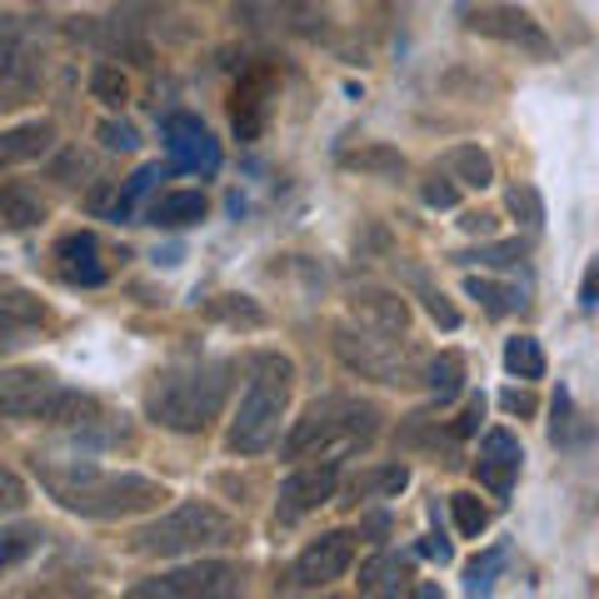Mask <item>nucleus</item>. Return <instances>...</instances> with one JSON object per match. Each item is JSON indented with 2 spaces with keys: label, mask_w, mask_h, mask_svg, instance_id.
<instances>
[{
  "label": "nucleus",
  "mask_w": 599,
  "mask_h": 599,
  "mask_svg": "<svg viewBox=\"0 0 599 599\" xmlns=\"http://www.w3.org/2000/svg\"><path fill=\"white\" fill-rule=\"evenodd\" d=\"M510 211H515L519 220L529 225V230H535V225H544V205H540V195H535L529 185H515V190H510Z\"/></svg>",
  "instance_id": "nucleus-34"
},
{
  "label": "nucleus",
  "mask_w": 599,
  "mask_h": 599,
  "mask_svg": "<svg viewBox=\"0 0 599 599\" xmlns=\"http://www.w3.org/2000/svg\"><path fill=\"white\" fill-rule=\"evenodd\" d=\"M21 505H25V484H21V475L0 470V510L11 515V510H21Z\"/></svg>",
  "instance_id": "nucleus-37"
},
{
  "label": "nucleus",
  "mask_w": 599,
  "mask_h": 599,
  "mask_svg": "<svg viewBox=\"0 0 599 599\" xmlns=\"http://www.w3.org/2000/svg\"><path fill=\"white\" fill-rule=\"evenodd\" d=\"M450 510H455V529H459V535H465V540H480V529L490 525V510H484L475 494H455Z\"/></svg>",
  "instance_id": "nucleus-27"
},
{
  "label": "nucleus",
  "mask_w": 599,
  "mask_h": 599,
  "mask_svg": "<svg viewBox=\"0 0 599 599\" xmlns=\"http://www.w3.org/2000/svg\"><path fill=\"white\" fill-rule=\"evenodd\" d=\"M505 364H510V375H519V380H540V375H544V350H540V340L515 335V340L505 345Z\"/></svg>",
  "instance_id": "nucleus-22"
},
{
  "label": "nucleus",
  "mask_w": 599,
  "mask_h": 599,
  "mask_svg": "<svg viewBox=\"0 0 599 599\" xmlns=\"http://www.w3.org/2000/svg\"><path fill=\"white\" fill-rule=\"evenodd\" d=\"M500 564H505V550H490V554H480V560L465 570V589L470 595H484V589L494 585V575H500Z\"/></svg>",
  "instance_id": "nucleus-30"
},
{
  "label": "nucleus",
  "mask_w": 599,
  "mask_h": 599,
  "mask_svg": "<svg viewBox=\"0 0 599 599\" xmlns=\"http://www.w3.org/2000/svg\"><path fill=\"white\" fill-rule=\"evenodd\" d=\"M450 176H455L459 185L484 190L494 180V165H490V155H484L480 145H455V151H450Z\"/></svg>",
  "instance_id": "nucleus-20"
},
{
  "label": "nucleus",
  "mask_w": 599,
  "mask_h": 599,
  "mask_svg": "<svg viewBox=\"0 0 599 599\" xmlns=\"http://www.w3.org/2000/svg\"><path fill=\"white\" fill-rule=\"evenodd\" d=\"M405 484H410V470H405V465H385V470L360 475V480L350 484V494L355 500H364V494H399Z\"/></svg>",
  "instance_id": "nucleus-24"
},
{
  "label": "nucleus",
  "mask_w": 599,
  "mask_h": 599,
  "mask_svg": "<svg viewBox=\"0 0 599 599\" xmlns=\"http://www.w3.org/2000/svg\"><path fill=\"white\" fill-rule=\"evenodd\" d=\"M56 260H60V275L75 285H100L106 280V265H100V240L91 230H75L56 245Z\"/></svg>",
  "instance_id": "nucleus-15"
},
{
  "label": "nucleus",
  "mask_w": 599,
  "mask_h": 599,
  "mask_svg": "<svg viewBox=\"0 0 599 599\" xmlns=\"http://www.w3.org/2000/svg\"><path fill=\"white\" fill-rule=\"evenodd\" d=\"M0 420H11V415H5V405H0Z\"/></svg>",
  "instance_id": "nucleus-44"
},
{
  "label": "nucleus",
  "mask_w": 599,
  "mask_h": 599,
  "mask_svg": "<svg viewBox=\"0 0 599 599\" xmlns=\"http://www.w3.org/2000/svg\"><path fill=\"white\" fill-rule=\"evenodd\" d=\"M36 529H11V535H0V564H15V560H25V554L36 550Z\"/></svg>",
  "instance_id": "nucleus-35"
},
{
  "label": "nucleus",
  "mask_w": 599,
  "mask_h": 599,
  "mask_svg": "<svg viewBox=\"0 0 599 599\" xmlns=\"http://www.w3.org/2000/svg\"><path fill=\"white\" fill-rule=\"evenodd\" d=\"M271 95H275V71L271 65H250V71L236 81V95H230V130H236L240 145H250V141L265 135Z\"/></svg>",
  "instance_id": "nucleus-10"
},
{
  "label": "nucleus",
  "mask_w": 599,
  "mask_h": 599,
  "mask_svg": "<svg viewBox=\"0 0 599 599\" xmlns=\"http://www.w3.org/2000/svg\"><path fill=\"white\" fill-rule=\"evenodd\" d=\"M424 300H430V315H435V320H440V325H445V330H455V325H459V310L450 306L445 295H424Z\"/></svg>",
  "instance_id": "nucleus-38"
},
{
  "label": "nucleus",
  "mask_w": 599,
  "mask_h": 599,
  "mask_svg": "<svg viewBox=\"0 0 599 599\" xmlns=\"http://www.w3.org/2000/svg\"><path fill=\"white\" fill-rule=\"evenodd\" d=\"M465 25L484 40H505V46H519V50H529V56H550V36H544L540 21L529 11H519V5H480V11H470Z\"/></svg>",
  "instance_id": "nucleus-9"
},
{
  "label": "nucleus",
  "mask_w": 599,
  "mask_h": 599,
  "mask_svg": "<svg viewBox=\"0 0 599 599\" xmlns=\"http://www.w3.org/2000/svg\"><path fill=\"white\" fill-rule=\"evenodd\" d=\"M424 205H435V211H455L459 205V185L455 180H430V185H424Z\"/></svg>",
  "instance_id": "nucleus-36"
},
{
  "label": "nucleus",
  "mask_w": 599,
  "mask_h": 599,
  "mask_svg": "<svg viewBox=\"0 0 599 599\" xmlns=\"http://www.w3.org/2000/svg\"><path fill=\"white\" fill-rule=\"evenodd\" d=\"M500 405H505L510 415H535V399L519 395V390H505V395H500Z\"/></svg>",
  "instance_id": "nucleus-41"
},
{
  "label": "nucleus",
  "mask_w": 599,
  "mask_h": 599,
  "mask_svg": "<svg viewBox=\"0 0 599 599\" xmlns=\"http://www.w3.org/2000/svg\"><path fill=\"white\" fill-rule=\"evenodd\" d=\"M46 484L60 505L85 519L141 515V510H155L165 500V490L155 480H145V475H100V470H91V465H81L71 480L60 475V480H46Z\"/></svg>",
  "instance_id": "nucleus-2"
},
{
  "label": "nucleus",
  "mask_w": 599,
  "mask_h": 599,
  "mask_svg": "<svg viewBox=\"0 0 599 599\" xmlns=\"http://www.w3.org/2000/svg\"><path fill=\"white\" fill-rule=\"evenodd\" d=\"M465 265H515V260H525V245L519 240H500V245H484V250H475V255H459Z\"/></svg>",
  "instance_id": "nucleus-33"
},
{
  "label": "nucleus",
  "mask_w": 599,
  "mask_h": 599,
  "mask_svg": "<svg viewBox=\"0 0 599 599\" xmlns=\"http://www.w3.org/2000/svg\"><path fill=\"white\" fill-rule=\"evenodd\" d=\"M335 484H340V465L335 459H320L310 470H295L280 484V519H300L310 510H320L325 500H335Z\"/></svg>",
  "instance_id": "nucleus-12"
},
{
  "label": "nucleus",
  "mask_w": 599,
  "mask_h": 599,
  "mask_svg": "<svg viewBox=\"0 0 599 599\" xmlns=\"http://www.w3.org/2000/svg\"><path fill=\"white\" fill-rule=\"evenodd\" d=\"M151 220L160 230H185V225H200L205 220V195L200 190H170L151 205Z\"/></svg>",
  "instance_id": "nucleus-16"
},
{
  "label": "nucleus",
  "mask_w": 599,
  "mask_h": 599,
  "mask_svg": "<svg viewBox=\"0 0 599 599\" xmlns=\"http://www.w3.org/2000/svg\"><path fill=\"white\" fill-rule=\"evenodd\" d=\"M360 310L364 320H375L380 330H385V335H405V306H399L395 295H380V290H364L360 295Z\"/></svg>",
  "instance_id": "nucleus-21"
},
{
  "label": "nucleus",
  "mask_w": 599,
  "mask_h": 599,
  "mask_svg": "<svg viewBox=\"0 0 599 599\" xmlns=\"http://www.w3.org/2000/svg\"><path fill=\"white\" fill-rule=\"evenodd\" d=\"M459 380H465V364H459V355H440V360L430 364V390H435L440 399L455 395Z\"/></svg>",
  "instance_id": "nucleus-29"
},
{
  "label": "nucleus",
  "mask_w": 599,
  "mask_h": 599,
  "mask_svg": "<svg viewBox=\"0 0 599 599\" xmlns=\"http://www.w3.org/2000/svg\"><path fill=\"white\" fill-rule=\"evenodd\" d=\"M236 589V564L205 560V564H185V570H170V575L141 579L135 595H165V599H190V595H230Z\"/></svg>",
  "instance_id": "nucleus-11"
},
{
  "label": "nucleus",
  "mask_w": 599,
  "mask_h": 599,
  "mask_svg": "<svg viewBox=\"0 0 599 599\" xmlns=\"http://www.w3.org/2000/svg\"><path fill=\"white\" fill-rule=\"evenodd\" d=\"M230 395V364L225 360H195V364H170L151 380L145 390V415L160 430L176 435H200L205 424L220 415Z\"/></svg>",
  "instance_id": "nucleus-1"
},
{
  "label": "nucleus",
  "mask_w": 599,
  "mask_h": 599,
  "mask_svg": "<svg viewBox=\"0 0 599 599\" xmlns=\"http://www.w3.org/2000/svg\"><path fill=\"white\" fill-rule=\"evenodd\" d=\"M160 141H165V151H170V165H176V170H190V176L220 170V145H215L211 130L200 125L195 116H185V110L160 120Z\"/></svg>",
  "instance_id": "nucleus-7"
},
{
  "label": "nucleus",
  "mask_w": 599,
  "mask_h": 599,
  "mask_svg": "<svg viewBox=\"0 0 599 599\" xmlns=\"http://www.w3.org/2000/svg\"><path fill=\"white\" fill-rule=\"evenodd\" d=\"M205 310H211L215 320H230V325H250V330H255V325H265V310H260V306H250L245 295H220V300H211V306H205Z\"/></svg>",
  "instance_id": "nucleus-26"
},
{
  "label": "nucleus",
  "mask_w": 599,
  "mask_h": 599,
  "mask_svg": "<svg viewBox=\"0 0 599 599\" xmlns=\"http://www.w3.org/2000/svg\"><path fill=\"white\" fill-rule=\"evenodd\" d=\"M40 325H46V306H40L36 295H25V290L0 295V350L25 345V335H36Z\"/></svg>",
  "instance_id": "nucleus-14"
},
{
  "label": "nucleus",
  "mask_w": 599,
  "mask_h": 599,
  "mask_svg": "<svg viewBox=\"0 0 599 599\" xmlns=\"http://www.w3.org/2000/svg\"><path fill=\"white\" fill-rule=\"evenodd\" d=\"M350 560H355V535L350 529H330V535H320L315 544L300 550L290 579H295V589H325L350 570Z\"/></svg>",
  "instance_id": "nucleus-8"
},
{
  "label": "nucleus",
  "mask_w": 599,
  "mask_h": 599,
  "mask_svg": "<svg viewBox=\"0 0 599 599\" xmlns=\"http://www.w3.org/2000/svg\"><path fill=\"white\" fill-rule=\"evenodd\" d=\"M375 435V410L370 405H355V399H315L295 430L285 435V459L315 455V450L330 445H355V440Z\"/></svg>",
  "instance_id": "nucleus-4"
},
{
  "label": "nucleus",
  "mask_w": 599,
  "mask_h": 599,
  "mask_svg": "<svg viewBox=\"0 0 599 599\" xmlns=\"http://www.w3.org/2000/svg\"><path fill=\"white\" fill-rule=\"evenodd\" d=\"M345 165H355V170H380V176H399V170H405V160H399L395 151H360V155H345Z\"/></svg>",
  "instance_id": "nucleus-31"
},
{
  "label": "nucleus",
  "mask_w": 599,
  "mask_h": 599,
  "mask_svg": "<svg viewBox=\"0 0 599 599\" xmlns=\"http://www.w3.org/2000/svg\"><path fill=\"white\" fill-rule=\"evenodd\" d=\"M56 141V125L50 120H31V125H15L11 135H0V165L11 160H36V155L50 151Z\"/></svg>",
  "instance_id": "nucleus-17"
},
{
  "label": "nucleus",
  "mask_w": 599,
  "mask_h": 599,
  "mask_svg": "<svg viewBox=\"0 0 599 599\" xmlns=\"http://www.w3.org/2000/svg\"><path fill=\"white\" fill-rule=\"evenodd\" d=\"M340 355L345 364H355L360 375L385 380V385H405L415 375V360L405 355L399 335H355V330H340Z\"/></svg>",
  "instance_id": "nucleus-6"
},
{
  "label": "nucleus",
  "mask_w": 599,
  "mask_h": 599,
  "mask_svg": "<svg viewBox=\"0 0 599 599\" xmlns=\"http://www.w3.org/2000/svg\"><path fill=\"white\" fill-rule=\"evenodd\" d=\"M236 540V519L220 515L215 505H180L170 515H160L155 525H145L135 535L141 554H190V550H211V544H230Z\"/></svg>",
  "instance_id": "nucleus-5"
},
{
  "label": "nucleus",
  "mask_w": 599,
  "mask_h": 599,
  "mask_svg": "<svg viewBox=\"0 0 599 599\" xmlns=\"http://www.w3.org/2000/svg\"><path fill=\"white\" fill-rule=\"evenodd\" d=\"M579 306H585V310H595V271L585 275V290H579Z\"/></svg>",
  "instance_id": "nucleus-43"
},
{
  "label": "nucleus",
  "mask_w": 599,
  "mask_h": 599,
  "mask_svg": "<svg viewBox=\"0 0 599 599\" xmlns=\"http://www.w3.org/2000/svg\"><path fill=\"white\" fill-rule=\"evenodd\" d=\"M155 180H160V165H141V170H135V176L125 180V190H120V195H116L110 215H116V220H130V215H135V200H141L145 190L155 185Z\"/></svg>",
  "instance_id": "nucleus-25"
},
{
  "label": "nucleus",
  "mask_w": 599,
  "mask_h": 599,
  "mask_svg": "<svg viewBox=\"0 0 599 599\" xmlns=\"http://www.w3.org/2000/svg\"><path fill=\"white\" fill-rule=\"evenodd\" d=\"M46 220V205L31 185L11 180V185H0V225H11V230H31V225Z\"/></svg>",
  "instance_id": "nucleus-18"
},
{
  "label": "nucleus",
  "mask_w": 599,
  "mask_h": 599,
  "mask_svg": "<svg viewBox=\"0 0 599 599\" xmlns=\"http://www.w3.org/2000/svg\"><path fill=\"white\" fill-rule=\"evenodd\" d=\"M420 554H430V560H440V564H445L455 550H450V540H440V535H430V540L420 544Z\"/></svg>",
  "instance_id": "nucleus-42"
},
{
  "label": "nucleus",
  "mask_w": 599,
  "mask_h": 599,
  "mask_svg": "<svg viewBox=\"0 0 599 599\" xmlns=\"http://www.w3.org/2000/svg\"><path fill=\"white\" fill-rule=\"evenodd\" d=\"M519 459H525V450H519V440L510 435V430H490V435L480 440V459H475V475H480L484 484H490L500 500L510 494V484H515L519 475Z\"/></svg>",
  "instance_id": "nucleus-13"
},
{
  "label": "nucleus",
  "mask_w": 599,
  "mask_h": 599,
  "mask_svg": "<svg viewBox=\"0 0 599 599\" xmlns=\"http://www.w3.org/2000/svg\"><path fill=\"white\" fill-rule=\"evenodd\" d=\"M91 91H95V100H100V106H125L130 85H125V75H120L116 65H95Z\"/></svg>",
  "instance_id": "nucleus-28"
},
{
  "label": "nucleus",
  "mask_w": 599,
  "mask_h": 599,
  "mask_svg": "<svg viewBox=\"0 0 599 599\" xmlns=\"http://www.w3.org/2000/svg\"><path fill=\"white\" fill-rule=\"evenodd\" d=\"M410 579V560L405 554H375L360 570V595H395Z\"/></svg>",
  "instance_id": "nucleus-19"
},
{
  "label": "nucleus",
  "mask_w": 599,
  "mask_h": 599,
  "mask_svg": "<svg viewBox=\"0 0 599 599\" xmlns=\"http://www.w3.org/2000/svg\"><path fill=\"white\" fill-rule=\"evenodd\" d=\"M554 440H570V395H554Z\"/></svg>",
  "instance_id": "nucleus-40"
},
{
  "label": "nucleus",
  "mask_w": 599,
  "mask_h": 599,
  "mask_svg": "<svg viewBox=\"0 0 599 599\" xmlns=\"http://www.w3.org/2000/svg\"><path fill=\"white\" fill-rule=\"evenodd\" d=\"M465 295H470V300H480L490 315H510V310H519V290H510V285H494V280H480V275H470V280H465Z\"/></svg>",
  "instance_id": "nucleus-23"
},
{
  "label": "nucleus",
  "mask_w": 599,
  "mask_h": 599,
  "mask_svg": "<svg viewBox=\"0 0 599 599\" xmlns=\"http://www.w3.org/2000/svg\"><path fill=\"white\" fill-rule=\"evenodd\" d=\"M95 135H100V145H106V151H135V145H141V135H135V125H130V120H100V130H95Z\"/></svg>",
  "instance_id": "nucleus-32"
},
{
  "label": "nucleus",
  "mask_w": 599,
  "mask_h": 599,
  "mask_svg": "<svg viewBox=\"0 0 599 599\" xmlns=\"http://www.w3.org/2000/svg\"><path fill=\"white\" fill-rule=\"evenodd\" d=\"M480 420H484V399H470V410L459 415L455 435H475V430H480Z\"/></svg>",
  "instance_id": "nucleus-39"
},
{
  "label": "nucleus",
  "mask_w": 599,
  "mask_h": 599,
  "mask_svg": "<svg viewBox=\"0 0 599 599\" xmlns=\"http://www.w3.org/2000/svg\"><path fill=\"white\" fill-rule=\"evenodd\" d=\"M290 360L280 355H265L255 364V380H250L245 399H240V415L230 424V450L236 455H265L280 435V420H285V399H290Z\"/></svg>",
  "instance_id": "nucleus-3"
}]
</instances>
